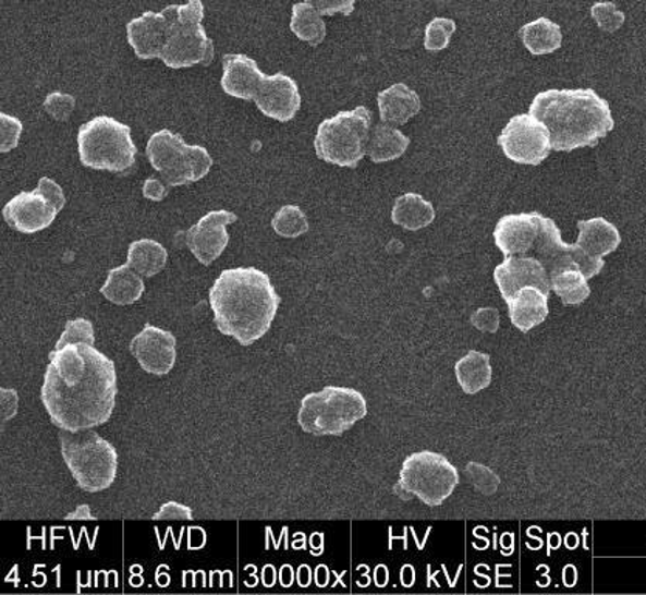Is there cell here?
Listing matches in <instances>:
<instances>
[{"mask_svg":"<svg viewBox=\"0 0 646 595\" xmlns=\"http://www.w3.org/2000/svg\"><path fill=\"white\" fill-rule=\"evenodd\" d=\"M49 360L40 400L51 424L68 432L108 424L119 392L113 360L87 343L53 349Z\"/></svg>","mask_w":646,"mask_h":595,"instance_id":"6da1fadb","label":"cell"},{"mask_svg":"<svg viewBox=\"0 0 646 595\" xmlns=\"http://www.w3.org/2000/svg\"><path fill=\"white\" fill-rule=\"evenodd\" d=\"M281 296L270 277L255 267L223 270L209 289V306L216 328L249 348L269 332L278 314Z\"/></svg>","mask_w":646,"mask_h":595,"instance_id":"7a4b0ae2","label":"cell"},{"mask_svg":"<svg viewBox=\"0 0 646 595\" xmlns=\"http://www.w3.org/2000/svg\"><path fill=\"white\" fill-rule=\"evenodd\" d=\"M528 113L549 130L550 145L558 153L596 148L615 126L609 102L594 89L541 92Z\"/></svg>","mask_w":646,"mask_h":595,"instance_id":"3957f363","label":"cell"},{"mask_svg":"<svg viewBox=\"0 0 646 595\" xmlns=\"http://www.w3.org/2000/svg\"><path fill=\"white\" fill-rule=\"evenodd\" d=\"M62 459L81 490L98 494L115 483L119 454L115 447L94 429L68 432L61 429Z\"/></svg>","mask_w":646,"mask_h":595,"instance_id":"277c9868","label":"cell"},{"mask_svg":"<svg viewBox=\"0 0 646 595\" xmlns=\"http://www.w3.org/2000/svg\"><path fill=\"white\" fill-rule=\"evenodd\" d=\"M163 14L168 20L167 44L160 58L164 65L170 69H185L211 64L215 44L202 25L205 16L202 0L167 7Z\"/></svg>","mask_w":646,"mask_h":595,"instance_id":"5b68a950","label":"cell"},{"mask_svg":"<svg viewBox=\"0 0 646 595\" xmlns=\"http://www.w3.org/2000/svg\"><path fill=\"white\" fill-rule=\"evenodd\" d=\"M368 414L365 396L354 388L326 387L301 400L298 424L314 436H341Z\"/></svg>","mask_w":646,"mask_h":595,"instance_id":"8992f818","label":"cell"},{"mask_svg":"<svg viewBox=\"0 0 646 595\" xmlns=\"http://www.w3.org/2000/svg\"><path fill=\"white\" fill-rule=\"evenodd\" d=\"M81 163L97 171L127 172L137 159L131 127L110 117H97L78 132Z\"/></svg>","mask_w":646,"mask_h":595,"instance_id":"52a82bcc","label":"cell"},{"mask_svg":"<svg viewBox=\"0 0 646 595\" xmlns=\"http://www.w3.org/2000/svg\"><path fill=\"white\" fill-rule=\"evenodd\" d=\"M370 112L365 106L343 110L318 126L315 150L318 159L337 167L357 168L368 153Z\"/></svg>","mask_w":646,"mask_h":595,"instance_id":"ba28073f","label":"cell"},{"mask_svg":"<svg viewBox=\"0 0 646 595\" xmlns=\"http://www.w3.org/2000/svg\"><path fill=\"white\" fill-rule=\"evenodd\" d=\"M149 163L168 186L199 182L212 167V159L202 146L186 145L182 135L163 130L156 132L146 145Z\"/></svg>","mask_w":646,"mask_h":595,"instance_id":"9c48e42d","label":"cell"},{"mask_svg":"<svg viewBox=\"0 0 646 595\" xmlns=\"http://www.w3.org/2000/svg\"><path fill=\"white\" fill-rule=\"evenodd\" d=\"M399 484L424 505L439 507L458 487L459 472L443 454L417 451L403 462Z\"/></svg>","mask_w":646,"mask_h":595,"instance_id":"30bf717a","label":"cell"},{"mask_svg":"<svg viewBox=\"0 0 646 595\" xmlns=\"http://www.w3.org/2000/svg\"><path fill=\"white\" fill-rule=\"evenodd\" d=\"M64 191L54 180L42 178L32 193H21L3 208V219L11 229L35 234L49 229L64 208Z\"/></svg>","mask_w":646,"mask_h":595,"instance_id":"8fae6325","label":"cell"},{"mask_svg":"<svg viewBox=\"0 0 646 595\" xmlns=\"http://www.w3.org/2000/svg\"><path fill=\"white\" fill-rule=\"evenodd\" d=\"M532 256L546 267L549 277L571 268H578L587 279H590L597 277L605 267L604 258L587 255L578 244H566L561 239V231L556 220L546 216H543L541 230Z\"/></svg>","mask_w":646,"mask_h":595,"instance_id":"7c38bea8","label":"cell"},{"mask_svg":"<svg viewBox=\"0 0 646 595\" xmlns=\"http://www.w3.org/2000/svg\"><path fill=\"white\" fill-rule=\"evenodd\" d=\"M498 145L509 160L520 165H541L549 157V130L532 113H521L510 119L498 137Z\"/></svg>","mask_w":646,"mask_h":595,"instance_id":"4fadbf2b","label":"cell"},{"mask_svg":"<svg viewBox=\"0 0 646 595\" xmlns=\"http://www.w3.org/2000/svg\"><path fill=\"white\" fill-rule=\"evenodd\" d=\"M131 354L139 367L153 376H168L178 360V340L170 330L146 323L138 336L132 338Z\"/></svg>","mask_w":646,"mask_h":595,"instance_id":"5bb4252c","label":"cell"},{"mask_svg":"<svg viewBox=\"0 0 646 595\" xmlns=\"http://www.w3.org/2000/svg\"><path fill=\"white\" fill-rule=\"evenodd\" d=\"M237 216L226 209L211 211L185 233L186 245L202 266H211L222 255L230 242L227 227L236 222Z\"/></svg>","mask_w":646,"mask_h":595,"instance_id":"9a60e30c","label":"cell"},{"mask_svg":"<svg viewBox=\"0 0 646 595\" xmlns=\"http://www.w3.org/2000/svg\"><path fill=\"white\" fill-rule=\"evenodd\" d=\"M543 215L538 211L502 216L495 229L497 247L508 256H532L541 230Z\"/></svg>","mask_w":646,"mask_h":595,"instance_id":"2e32d148","label":"cell"},{"mask_svg":"<svg viewBox=\"0 0 646 595\" xmlns=\"http://www.w3.org/2000/svg\"><path fill=\"white\" fill-rule=\"evenodd\" d=\"M493 277L504 301L527 286H534L546 295H550L552 290L546 267L535 256H508L495 268Z\"/></svg>","mask_w":646,"mask_h":595,"instance_id":"e0dca14e","label":"cell"},{"mask_svg":"<svg viewBox=\"0 0 646 595\" xmlns=\"http://www.w3.org/2000/svg\"><path fill=\"white\" fill-rule=\"evenodd\" d=\"M255 102L264 116L288 123L295 119L301 108L298 84L282 72L277 75H266L260 83Z\"/></svg>","mask_w":646,"mask_h":595,"instance_id":"ac0fdd59","label":"cell"},{"mask_svg":"<svg viewBox=\"0 0 646 595\" xmlns=\"http://www.w3.org/2000/svg\"><path fill=\"white\" fill-rule=\"evenodd\" d=\"M168 20L163 11H145L127 24V42L139 60H160L167 44Z\"/></svg>","mask_w":646,"mask_h":595,"instance_id":"d6986e66","label":"cell"},{"mask_svg":"<svg viewBox=\"0 0 646 595\" xmlns=\"http://www.w3.org/2000/svg\"><path fill=\"white\" fill-rule=\"evenodd\" d=\"M223 75L220 81L223 92L230 97L255 101L264 73L258 68V62L245 54H226L223 57Z\"/></svg>","mask_w":646,"mask_h":595,"instance_id":"ffe728a7","label":"cell"},{"mask_svg":"<svg viewBox=\"0 0 646 595\" xmlns=\"http://www.w3.org/2000/svg\"><path fill=\"white\" fill-rule=\"evenodd\" d=\"M505 303L509 306L510 321L523 333L537 328L549 315V295L534 286L517 290Z\"/></svg>","mask_w":646,"mask_h":595,"instance_id":"44dd1931","label":"cell"},{"mask_svg":"<svg viewBox=\"0 0 646 595\" xmlns=\"http://www.w3.org/2000/svg\"><path fill=\"white\" fill-rule=\"evenodd\" d=\"M377 102L381 121L383 123L399 124V126L409 123L422 109L420 98H418L416 92L403 83L394 84V86L388 87L387 90H381L378 94Z\"/></svg>","mask_w":646,"mask_h":595,"instance_id":"7402d4cb","label":"cell"},{"mask_svg":"<svg viewBox=\"0 0 646 595\" xmlns=\"http://www.w3.org/2000/svg\"><path fill=\"white\" fill-rule=\"evenodd\" d=\"M577 244L587 255L604 258L619 248L622 236L614 223L605 218L580 220Z\"/></svg>","mask_w":646,"mask_h":595,"instance_id":"603a6c76","label":"cell"},{"mask_svg":"<svg viewBox=\"0 0 646 595\" xmlns=\"http://www.w3.org/2000/svg\"><path fill=\"white\" fill-rule=\"evenodd\" d=\"M143 293H145V281L142 275L127 263L112 268L101 288V295L117 306H131L137 303Z\"/></svg>","mask_w":646,"mask_h":595,"instance_id":"cb8c5ba5","label":"cell"},{"mask_svg":"<svg viewBox=\"0 0 646 595\" xmlns=\"http://www.w3.org/2000/svg\"><path fill=\"white\" fill-rule=\"evenodd\" d=\"M392 222L405 230L417 231L431 226L436 219L435 207L420 194L409 193L395 198Z\"/></svg>","mask_w":646,"mask_h":595,"instance_id":"d4e9b609","label":"cell"},{"mask_svg":"<svg viewBox=\"0 0 646 595\" xmlns=\"http://www.w3.org/2000/svg\"><path fill=\"white\" fill-rule=\"evenodd\" d=\"M411 139L402 131L380 123L370 130L368 143V156L374 163H387V161L400 159L409 149Z\"/></svg>","mask_w":646,"mask_h":595,"instance_id":"484cf974","label":"cell"},{"mask_svg":"<svg viewBox=\"0 0 646 595\" xmlns=\"http://www.w3.org/2000/svg\"><path fill=\"white\" fill-rule=\"evenodd\" d=\"M458 384L461 385L465 394H477L490 387L491 363L490 355L479 351H470L464 359L459 360L454 366Z\"/></svg>","mask_w":646,"mask_h":595,"instance_id":"4316f807","label":"cell"},{"mask_svg":"<svg viewBox=\"0 0 646 595\" xmlns=\"http://www.w3.org/2000/svg\"><path fill=\"white\" fill-rule=\"evenodd\" d=\"M168 263V252L154 239H138L127 250V264L143 278H153L163 270Z\"/></svg>","mask_w":646,"mask_h":595,"instance_id":"83f0119b","label":"cell"},{"mask_svg":"<svg viewBox=\"0 0 646 595\" xmlns=\"http://www.w3.org/2000/svg\"><path fill=\"white\" fill-rule=\"evenodd\" d=\"M524 47L532 54H549L560 49L563 44L560 25L547 17H539L534 22H528L520 32Z\"/></svg>","mask_w":646,"mask_h":595,"instance_id":"f1b7e54d","label":"cell"},{"mask_svg":"<svg viewBox=\"0 0 646 595\" xmlns=\"http://www.w3.org/2000/svg\"><path fill=\"white\" fill-rule=\"evenodd\" d=\"M290 28L301 40L317 47L326 38V24L322 14L307 2L295 3L292 9Z\"/></svg>","mask_w":646,"mask_h":595,"instance_id":"f546056e","label":"cell"},{"mask_svg":"<svg viewBox=\"0 0 646 595\" xmlns=\"http://www.w3.org/2000/svg\"><path fill=\"white\" fill-rule=\"evenodd\" d=\"M550 286L564 306H577V304L585 303L590 295L587 278L578 268H571V270L553 275L550 277Z\"/></svg>","mask_w":646,"mask_h":595,"instance_id":"4dcf8cb0","label":"cell"},{"mask_svg":"<svg viewBox=\"0 0 646 595\" xmlns=\"http://www.w3.org/2000/svg\"><path fill=\"white\" fill-rule=\"evenodd\" d=\"M271 227L282 238H300L308 231L306 212L296 205H285L271 220Z\"/></svg>","mask_w":646,"mask_h":595,"instance_id":"1f68e13d","label":"cell"},{"mask_svg":"<svg viewBox=\"0 0 646 595\" xmlns=\"http://www.w3.org/2000/svg\"><path fill=\"white\" fill-rule=\"evenodd\" d=\"M454 32H456V22L448 17H436L425 28V49L431 53L446 50Z\"/></svg>","mask_w":646,"mask_h":595,"instance_id":"d6a6232c","label":"cell"},{"mask_svg":"<svg viewBox=\"0 0 646 595\" xmlns=\"http://www.w3.org/2000/svg\"><path fill=\"white\" fill-rule=\"evenodd\" d=\"M87 343L95 347V330L94 325L86 318H76L68 321L64 332L60 340H58L54 349H62L68 344Z\"/></svg>","mask_w":646,"mask_h":595,"instance_id":"836d02e7","label":"cell"},{"mask_svg":"<svg viewBox=\"0 0 646 595\" xmlns=\"http://www.w3.org/2000/svg\"><path fill=\"white\" fill-rule=\"evenodd\" d=\"M465 475H467L470 483L476 487L477 491L486 496L497 494L501 479L493 470L477 462H468L465 466Z\"/></svg>","mask_w":646,"mask_h":595,"instance_id":"e575fe53","label":"cell"},{"mask_svg":"<svg viewBox=\"0 0 646 595\" xmlns=\"http://www.w3.org/2000/svg\"><path fill=\"white\" fill-rule=\"evenodd\" d=\"M590 16L597 22L598 28L607 33H614L625 24V13L617 9L612 2L594 3Z\"/></svg>","mask_w":646,"mask_h":595,"instance_id":"d590c367","label":"cell"},{"mask_svg":"<svg viewBox=\"0 0 646 595\" xmlns=\"http://www.w3.org/2000/svg\"><path fill=\"white\" fill-rule=\"evenodd\" d=\"M76 108V99L73 95L61 94V92H53L47 95L44 101V109L49 113L51 119L65 123L72 117L73 110Z\"/></svg>","mask_w":646,"mask_h":595,"instance_id":"8d00e7d4","label":"cell"},{"mask_svg":"<svg viewBox=\"0 0 646 595\" xmlns=\"http://www.w3.org/2000/svg\"><path fill=\"white\" fill-rule=\"evenodd\" d=\"M0 121H2V149L0 150L7 154L10 150L16 149L17 145H20L24 126H22L21 120H17L16 117L9 116V113H2Z\"/></svg>","mask_w":646,"mask_h":595,"instance_id":"74e56055","label":"cell"},{"mask_svg":"<svg viewBox=\"0 0 646 595\" xmlns=\"http://www.w3.org/2000/svg\"><path fill=\"white\" fill-rule=\"evenodd\" d=\"M306 2L314 5L325 16H333L339 13L349 16L354 13L357 0H306Z\"/></svg>","mask_w":646,"mask_h":595,"instance_id":"f35d334b","label":"cell"},{"mask_svg":"<svg viewBox=\"0 0 646 595\" xmlns=\"http://www.w3.org/2000/svg\"><path fill=\"white\" fill-rule=\"evenodd\" d=\"M472 325L484 333H497L499 329V312L495 307L477 308L472 315Z\"/></svg>","mask_w":646,"mask_h":595,"instance_id":"ab89813d","label":"cell"},{"mask_svg":"<svg viewBox=\"0 0 646 595\" xmlns=\"http://www.w3.org/2000/svg\"><path fill=\"white\" fill-rule=\"evenodd\" d=\"M154 521H167V520H182L193 521L194 513L191 507L180 505V502L170 501L167 505L160 507L159 512L153 517Z\"/></svg>","mask_w":646,"mask_h":595,"instance_id":"60d3db41","label":"cell"},{"mask_svg":"<svg viewBox=\"0 0 646 595\" xmlns=\"http://www.w3.org/2000/svg\"><path fill=\"white\" fill-rule=\"evenodd\" d=\"M0 394H2V422L7 424L17 414L20 396H17L16 389L13 388H2Z\"/></svg>","mask_w":646,"mask_h":595,"instance_id":"b9f144b4","label":"cell"},{"mask_svg":"<svg viewBox=\"0 0 646 595\" xmlns=\"http://www.w3.org/2000/svg\"><path fill=\"white\" fill-rule=\"evenodd\" d=\"M171 186L164 185L159 179L150 178L143 183V196L148 201L160 202L167 198Z\"/></svg>","mask_w":646,"mask_h":595,"instance_id":"7bdbcfd3","label":"cell"},{"mask_svg":"<svg viewBox=\"0 0 646 595\" xmlns=\"http://www.w3.org/2000/svg\"><path fill=\"white\" fill-rule=\"evenodd\" d=\"M65 520L70 521V520H92L95 521V517L90 515V507L89 506H81L78 507V509L75 510V512L69 513L68 517H65Z\"/></svg>","mask_w":646,"mask_h":595,"instance_id":"ee69618b","label":"cell"},{"mask_svg":"<svg viewBox=\"0 0 646 595\" xmlns=\"http://www.w3.org/2000/svg\"><path fill=\"white\" fill-rule=\"evenodd\" d=\"M263 583L267 587L273 586L277 583V569H275V566L267 564L263 569Z\"/></svg>","mask_w":646,"mask_h":595,"instance_id":"f6af8a7d","label":"cell"},{"mask_svg":"<svg viewBox=\"0 0 646 595\" xmlns=\"http://www.w3.org/2000/svg\"><path fill=\"white\" fill-rule=\"evenodd\" d=\"M374 579H376L377 586H387L389 580V572L387 566H377L376 572H374Z\"/></svg>","mask_w":646,"mask_h":595,"instance_id":"bcb514c9","label":"cell"},{"mask_svg":"<svg viewBox=\"0 0 646 595\" xmlns=\"http://www.w3.org/2000/svg\"><path fill=\"white\" fill-rule=\"evenodd\" d=\"M312 582V571L307 564L301 566L298 569V583L301 586L306 587L310 585Z\"/></svg>","mask_w":646,"mask_h":595,"instance_id":"7dc6e473","label":"cell"},{"mask_svg":"<svg viewBox=\"0 0 646 595\" xmlns=\"http://www.w3.org/2000/svg\"><path fill=\"white\" fill-rule=\"evenodd\" d=\"M281 583L284 586H290L293 583V569L292 566L285 564L281 569Z\"/></svg>","mask_w":646,"mask_h":595,"instance_id":"c3c4849f","label":"cell"}]
</instances>
